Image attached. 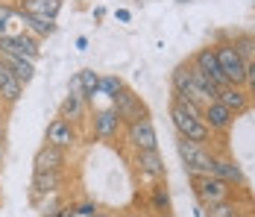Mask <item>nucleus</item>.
<instances>
[{"label": "nucleus", "mask_w": 255, "mask_h": 217, "mask_svg": "<svg viewBox=\"0 0 255 217\" xmlns=\"http://www.w3.org/2000/svg\"><path fill=\"white\" fill-rule=\"evenodd\" d=\"M77 50H88V38H85V35H79L77 38Z\"/></svg>", "instance_id": "obj_34"}, {"label": "nucleus", "mask_w": 255, "mask_h": 217, "mask_svg": "<svg viewBox=\"0 0 255 217\" xmlns=\"http://www.w3.org/2000/svg\"><path fill=\"white\" fill-rule=\"evenodd\" d=\"M211 173H214L217 179L229 182L232 188H244V185H247L244 170H241V165H238L232 156H217V153H214V168H211Z\"/></svg>", "instance_id": "obj_16"}, {"label": "nucleus", "mask_w": 255, "mask_h": 217, "mask_svg": "<svg viewBox=\"0 0 255 217\" xmlns=\"http://www.w3.org/2000/svg\"><path fill=\"white\" fill-rule=\"evenodd\" d=\"M12 21H15V6L0 0V35L9 32V24H12Z\"/></svg>", "instance_id": "obj_28"}, {"label": "nucleus", "mask_w": 255, "mask_h": 217, "mask_svg": "<svg viewBox=\"0 0 255 217\" xmlns=\"http://www.w3.org/2000/svg\"><path fill=\"white\" fill-rule=\"evenodd\" d=\"M132 165H135V173H138L144 182H150V185H153V182H161V179H167V168H164L158 150H135Z\"/></svg>", "instance_id": "obj_7"}, {"label": "nucleus", "mask_w": 255, "mask_h": 217, "mask_svg": "<svg viewBox=\"0 0 255 217\" xmlns=\"http://www.w3.org/2000/svg\"><path fill=\"white\" fill-rule=\"evenodd\" d=\"M214 53H217V62H220V71H223V76H226V82H229V85H244L247 59L238 53V47L232 44V38L217 41V44H214Z\"/></svg>", "instance_id": "obj_4"}, {"label": "nucleus", "mask_w": 255, "mask_h": 217, "mask_svg": "<svg viewBox=\"0 0 255 217\" xmlns=\"http://www.w3.org/2000/svg\"><path fill=\"white\" fill-rule=\"evenodd\" d=\"M124 129H127V123H124V118L112 109V103L103 106V109H94V135H97L100 141H115V138H121Z\"/></svg>", "instance_id": "obj_9"}, {"label": "nucleus", "mask_w": 255, "mask_h": 217, "mask_svg": "<svg viewBox=\"0 0 255 217\" xmlns=\"http://www.w3.org/2000/svg\"><path fill=\"white\" fill-rule=\"evenodd\" d=\"M203 123L211 129V135H226L232 129V123H235V115L220 100H211V103L203 106Z\"/></svg>", "instance_id": "obj_13"}, {"label": "nucleus", "mask_w": 255, "mask_h": 217, "mask_svg": "<svg viewBox=\"0 0 255 217\" xmlns=\"http://www.w3.org/2000/svg\"><path fill=\"white\" fill-rule=\"evenodd\" d=\"M0 59L9 65V71L21 79V85H24V88L32 82V79H35V62H32V59L18 56V53H0Z\"/></svg>", "instance_id": "obj_21"}, {"label": "nucleus", "mask_w": 255, "mask_h": 217, "mask_svg": "<svg viewBox=\"0 0 255 217\" xmlns=\"http://www.w3.org/2000/svg\"><path fill=\"white\" fill-rule=\"evenodd\" d=\"M109 103H112V109H115V112L124 118V123L141 121V118H150V109H147V103L135 94L132 88H124L121 94H115Z\"/></svg>", "instance_id": "obj_8"}, {"label": "nucleus", "mask_w": 255, "mask_h": 217, "mask_svg": "<svg viewBox=\"0 0 255 217\" xmlns=\"http://www.w3.org/2000/svg\"><path fill=\"white\" fill-rule=\"evenodd\" d=\"M170 123H173V129H176L179 138H188V141L203 144V147H208V141H211V129L203 123V118L185 112V109L176 106L173 100H170Z\"/></svg>", "instance_id": "obj_3"}, {"label": "nucleus", "mask_w": 255, "mask_h": 217, "mask_svg": "<svg viewBox=\"0 0 255 217\" xmlns=\"http://www.w3.org/2000/svg\"><path fill=\"white\" fill-rule=\"evenodd\" d=\"M191 185H194V194H197V203L200 206H214V203H223V200H232V188L229 182L217 179L214 173H205V176H191Z\"/></svg>", "instance_id": "obj_5"}, {"label": "nucleus", "mask_w": 255, "mask_h": 217, "mask_svg": "<svg viewBox=\"0 0 255 217\" xmlns=\"http://www.w3.org/2000/svg\"><path fill=\"white\" fill-rule=\"evenodd\" d=\"M65 185V170H50V173H32V182H29V197L32 203L53 197V194L62 191Z\"/></svg>", "instance_id": "obj_14"}, {"label": "nucleus", "mask_w": 255, "mask_h": 217, "mask_svg": "<svg viewBox=\"0 0 255 217\" xmlns=\"http://www.w3.org/2000/svg\"><path fill=\"white\" fill-rule=\"evenodd\" d=\"M217 100L229 109L235 118H238V115H244V112L253 106V97L247 94V88H244V85H223V88L217 91Z\"/></svg>", "instance_id": "obj_17"}, {"label": "nucleus", "mask_w": 255, "mask_h": 217, "mask_svg": "<svg viewBox=\"0 0 255 217\" xmlns=\"http://www.w3.org/2000/svg\"><path fill=\"white\" fill-rule=\"evenodd\" d=\"M15 6H18V9H24V12H29V15L59 21L62 9H65V0H18Z\"/></svg>", "instance_id": "obj_20"}, {"label": "nucleus", "mask_w": 255, "mask_h": 217, "mask_svg": "<svg viewBox=\"0 0 255 217\" xmlns=\"http://www.w3.org/2000/svg\"><path fill=\"white\" fill-rule=\"evenodd\" d=\"M253 59H255V35H253Z\"/></svg>", "instance_id": "obj_37"}, {"label": "nucleus", "mask_w": 255, "mask_h": 217, "mask_svg": "<svg viewBox=\"0 0 255 217\" xmlns=\"http://www.w3.org/2000/svg\"><path fill=\"white\" fill-rule=\"evenodd\" d=\"M170 88H173V94L188 97V100H194V103H200V106L217 100V91H220L191 59L173 68V73H170Z\"/></svg>", "instance_id": "obj_1"}, {"label": "nucleus", "mask_w": 255, "mask_h": 217, "mask_svg": "<svg viewBox=\"0 0 255 217\" xmlns=\"http://www.w3.org/2000/svg\"><path fill=\"white\" fill-rule=\"evenodd\" d=\"M115 15H118V21H124V24H129V21H132V12H129V9H118Z\"/></svg>", "instance_id": "obj_33"}, {"label": "nucleus", "mask_w": 255, "mask_h": 217, "mask_svg": "<svg viewBox=\"0 0 255 217\" xmlns=\"http://www.w3.org/2000/svg\"><path fill=\"white\" fill-rule=\"evenodd\" d=\"M15 21H21L26 32L38 35L41 41H44V38H50L53 32H56V21H53V18H38V15H29V12L18 9V6H15Z\"/></svg>", "instance_id": "obj_19"}, {"label": "nucleus", "mask_w": 255, "mask_h": 217, "mask_svg": "<svg viewBox=\"0 0 255 217\" xmlns=\"http://www.w3.org/2000/svg\"><path fill=\"white\" fill-rule=\"evenodd\" d=\"M244 88H247V94L255 100V59L247 62V76H244Z\"/></svg>", "instance_id": "obj_29"}, {"label": "nucleus", "mask_w": 255, "mask_h": 217, "mask_svg": "<svg viewBox=\"0 0 255 217\" xmlns=\"http://www.w3.org/2000/svg\"><path fill=\"white\" fill-rule=\"evenodd\" d=\"M158 217H173V215H170V212H167V215H158Z\"/></svg>", "instance_id": "obj_38"}, {"label": "nucleus", "mask_w": 255, "mask_h": 217, "mask_svg": "<svg viewBox=\"0 0 255 217\" xmlns=\"http://www.w3.org/2000/svg\"><path fill=\"white\" fill-rule=\"evenodd\" d=\"M0 106H3V100H0Z\"/></svg>", "instance_id": "obj_39"}, {"label": "nucleus", "mask_w": 255, "mask_h": 217, "mask_svg": "<svg viewBox=\"0 0 255 217\" xmlns=\"http://www.w3.org/2000/svg\"><path fill=\"white\" fill-rule=\"evenodd\" d=\"M68 165V150L62 147H53V144H44L35 150L32 156V173H50V170H65Z\"/></svg>", "instance_id": "obj_12"}, {"label": "nucleus", "mask_w": 255, "mask_h": 217, "mask_svg": "<svg viewBox=\"0 0 255 217\" xmlns=\"http://www.w3.org/2000/svg\"><path fill=\"white\" fill-rule=\"evenodd\" d=\"M91 217H112V215H109V212H100V209H97V212H94Z\"/></svg>", "instance_id": "obj_36"}, {"label": "nucleus", "mask_w": 255, "mask_h": 217, "mask_svg": "<svg viewBox=\"0 0 255 217\" xmlns=\"http://www.w3.org/2000/svg\"><path fill=\"white\" fill-rule=\"evenodd\" d=\"M238 212V203L235 200H223V203H214V206H205L203 217H229Z\"/></svg>", "instance_id": "obj_26"}, {"label": "nucleus", "mask_w": 255, "mask_h": 217, "mask_svg": "<svg viewBox=\"0 0 255 217\" xmlns=\"http://www.w3.org/2000/svg\"><path fill=\"white\" fill-rule=\"evenodd\" d=\"M229 217H253V212H244V209H238L235 215H229Z\"/></svg>", "instance_id": "obj_35"}, {"label": "nucleus", "mask_w": 255, "mask_h": 217, "mask_svg": "<svg viewBox=\"0 0 255 217\" xmlns=\"http://www.w3.org/2000/svg\"><path fill=\"white\" fill-rule=\"evenodd\" d=\"M150 206L155 215H167L170 212V194H167V179L150 185Z\"/></svg>", "instance_id": "obj_22"}, {"label": "nucleus", "mask_w": 255, "mask_h": 217, "mask_svg": "<svg viewBox=\"0 0 255 217\" xmlns=\"http://www.w3.org/2000/svg\"><path fill=\"white\" fill-rule=\"evenodd\" d=\"M127 88V82L118 76V73H100V94L106 97V100H112L115 94H121Z\"/></svg>", "instance_id": "obj_25"}, {"label": "nucleus", "mask_w": 255, "mask_h": 217, "mask_svg": "<svg viewBox=\"0 0 255 217\" xmlns=\"http://www.w3.org/2000/svg\"><path fill=\"white\" fill-rule=\"evenodd\" d=\"M176 153L182 159V168H185L188 176H205L214 168V153L203 144L188 141V138H179L176 135Z\"/></svg>", "instance_id": "obj_2"}, {"label": "nucleus", "mask_w": 255, "mask_h": 217, "mask_svg": "<svg viewBox=\"0 0 255 217\" xmlns=\"http://www.w3.org/2000/svg\"><path fill=\"white\" fill-rule=\"evenodd\" d=\"M44 141L53 147H62V150H74V147L79 144V132L77 126H74V121H68V118H53L50 123H47V129H44Z\"/></svg>", "instance_id": "obj_10"}, {"label": "nucleus", "mask_w": 255, "mask_h": 217, "mask_svg": "<svg viewBox=\"0 0 255 217\" xmlns=\"http://www.w3.org/2000/svg\"><path fill=\"white\" fill-rule=\"evenodd\" d=\"M21 97H24V85H21V79L9 71V65L0 59V100H3V106H15Z\"/></svg>", "instance_id": "obj_18"}, {"label": "nucleus", "mask_w": 255, "mask_h": 217, "mask_svg": "<svg viewBox=\"0 0 255 217\" xmlns=\"http://www.w3.org/2000/svg\"><path fill=\"white\" fill-rule=\"evenodd\" d=\"M200 71L217 85V88H223V85H229L226 82V76H223V71H220V62H217V53H214V44H205V47H200L197 53H194V59H191Z\"/></svg>", "instance_id": "obj_15"}, {"label": "nucleus", "mask_w": 255, "mask_h": 217, "mask_svg": "<svg viewBox=\"0 0 255 217\" xmlns=\"http://www.w3.org/2000/svg\"><path fill=\"white\" fill-rule=\"evenodd\" d=\"M68 94H79L82 97V82H79V73L71 76V82H68Z\"/></svg>", "instance_id": "obj_32"}, {"label": "nucleus", "mask_w": 255, "mask_h": 217, "mask_svg": "<svg viewBox=\"0 0 255 217\" xmlns=\"http://www.w3.org/2000/svg\"><path fill=\"white\" fill-rule=\"evenodd\" d=\"M124 135H127V144L132 147V150H158L155 126H153V121H150V118H141V121L127 123Z\"/></svg>", "instance_id": "obj_11"}, {"label": "nucleus", "mask_w": 255, "mask_h": 217, "mask_svg": "<svg viewBox=\"0 0 255 217\" xmlns=\"http://www.w3.org/2000/svg\"><path fill=\"white\" fill-rule=\"evenodd\" d=\"M85 97H79V94H68L65 100H62V106H59V115L62 118H68V121H79L82 115H85Z\"/></svg>", "instance_id": "obj_23"}, {"label": "nucleus", "mask_w": 255, "mask_h": 217, "mask_svg": "<svg viewBox=\"0 0 255 217\" xmlns=\"http://www.w3.org/2000/svg\"><path fill=\"white\" fill-rule=\"evenodd\" d=\"M47 217H77V206H59V209Z\"/></svg>", "instance_id": "obj_30"}, {"label": "nucleus", "mask_w": 255, "mask_h": 217, "mask_svg": "<svg viewBox=\"0 0 255 217\" xmlns=\"http://www.w3.org/2000/svg\"><path fill=\"white\" fill-rule=\"evenodd\" d=\"M0 53H18V56H26L32 62L41 59V38L32 35V32H3L0 35Z\"/></svg>", "instance_id": "obj_6"}, {"label": "nucleus", "mask_w": 255, "mask_h": 217, "mask_svg": "<svg viewBox=\"0 0 255 217\" xmlns=\"http://www.w3.org/2000/svg\"><path fill=\"white\" fill-rule=\"evenodd\" d=\"M77 73H79V82H82V97L94 100V97L100 94V73L94 71V68H82Z\"/></svg>", "instance_id": "obj_24"}, {"label": "nucleus", "mask_w": 255, "mask_h": 217, "mask_svg": "<svg viewBox=\"0 0 255 217\" xmlns=\"http://www.w3.org/2000/svg\"><path fill=\"white\" fill-rule=\"evenodd\" d=\"M232 44L238 47V53H241L247 62L253 59V35H247V32H238V35L232 38Z\"/></svg>", "instance_id": "obj_27"}, {"label": "nucleus", "mask_w": 255, "mask_h": 217, "mask_svg": "<svg viewBox=\"0 0 255 217\" xmlns=\"http://www.w3.org/2000/svg\"><path fill=\"white\" fill-rule=\"evenodd\" d=\"M94 212H97V206H94V203H79V206H77V217H91Z\"/></svg>", "instance_id": "obj_31"}]
</instances>
